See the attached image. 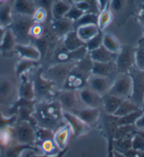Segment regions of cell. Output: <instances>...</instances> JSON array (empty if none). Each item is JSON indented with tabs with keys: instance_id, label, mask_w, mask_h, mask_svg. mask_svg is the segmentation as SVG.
<instances>
[{
	"instance_id": "obj_25",
	"label": "cell",
	"mask_w": 144,
	"mask_h": 157,
	"mask_svg": "<svg viewBox=\"0 0 144 157\" xmlns=\"http://www.w3.org/2000/svg\"><path fill=\"white\" fill-rule=\"evenodd\" d=\"M27 150H33L38 152L39 149L37 147L30 145L16 143L8 148L1 149L0 157H21L23 152Z\"/></svg>"
},
{
	"instance_id": "obj_41",
	"label": "cell",
	"mask_w": 144,
	"mask_h": 157,
	"mask_svg": "<svg viewBox=\"0 0 144 157\" xmlns=\"http://www.w3.org/2000/svg\"><path fill=\"white\" fill-rule=\"evenodd\" d=\"M17 122L18 116L16 114L11 115L9 117H6L0 109V130L6 128L14 127Z\"/></svg>"
},
{
	"instance_id": "obj_61",
	"label": "cell",
	"mask_w": 144,
	"mask_h": 157,
	"mask_svg": "<svg viewBox=\"0 0 144 157\" xmlns=\"http://www.w3.org/2000/svg\"><path fill=\"white\" fill-rule=\"evenodd\" d=\"M143 33H144V30H143Z\"/></svg>"
},
{
	"instance_id": "obj_19",
	"label": "cell",
	"mask_w": 144,
	"mask_h": 157,
	"mask_svg": "<svg viewBox=\"0 0 144 157\" xmlns=\"http://www.w3.org/2000/svg\"><path fill=\"white\" fill-rule=\"evenodd\" d=\"M19 78L21 83L18 85V98L35 100L34 85L32 80L28 79L27 74H23Z\"/></svg>"
},
{
	"instance_id": "obj_8",
	"label": "cell",
	"mask_w": 144,
	"mask_h": 157,
	"mask_svg": "<svg viewBox=\"0 0 144 157\" xmlns=\"http://www.w3.org/2000/svg\"><path fill=\"white\" fill-rule=\"evenodd\" d=\"M31 17L21 16V17L13 20L9 28L13 33L17 44H28L30 42L29 32L30 28L34 24Z\"/></svg>"
},
{
	"instance_id": "obj_20",
	"label": "cell",
	"mask_w": 144,
	"mask_h": 157,
	"mask_svg": "<svg viewBox=\"0 0 144 157\" xmlns=\"http://www.w3.org/2000/svg\"><path fill=\"white\" fill-rule=\"evenodd\" d=\"M114 73H117L116 65L114 61L107 63L93 62L90 73L92 75L110 78Z\"/></svg>"
},
{
	"instance_id": "obj_53",
	"label": "cell",
	"mask_w": 144,
	"mask_h": 157,
	"mask_svg": "<svg viewBox=\"0 0 144 157\" xmlns=\"http://www.w3.org/2000/svg\"><path fill=\"white\" fill-rule=\"evenodd\" d=\"M76 2L78 1V0H73V2ZM84 1H86L88 2L90 4L91 8H92V12L95 13H99V11H98V5H97V2H96V0H84Z\"/></svg>"
},
{
	"instance_id": "obj_29",
	"label": "cell",
	"mask_w": 144,
	"mask_h": 157,
	"mask_svg": "<svg viewBox=\"0 0 144 157\" xmlns=\"http://www.w3.org/2000/svg\"><path fill=\"white\" fill-rule=\"evenodd\" d=\"M75 30L78 37L85 44L95 35H97L100 31L97 25H81L78 27Z\"/></svg>"
},
{
	"instance_id": "obj_14",
	"label": "cell",
	"mask_w": 144,
	"mask_h": 157,
	"mask_svg": "<svg viewBox=\"0 0 144 157\" xmlns=\"http://www.w3.org/2000/svg\"><path fill=\"white\" fill-rule=\"evenodd\" d=\"M54 99L59 101L64 110L73 112L78 109V99L76 94V91L62 89L56 92Z\"/></svg>"
},
{
	"instance_id": "obj_9",
	"label": "cell",
	"mask_w": 144,
	"mask_h": 157,
	"mask_svg": "<svg viewBox=\"0 0 144 157\" xmlns=\"http://www.w3.org/2000/svg\"><path fill=\"white\" fill-rule=\"evenodd\" d=\"M114 63L117 73H129L135 66V47L129 44L122 45Z\"/></svg>"
},
{
	"instance_id": "obj_18",
	"label": "cell",
	"mask_w": 144,
	"mask_h": 157,
	"mask_svg": "<svg viewBox=\"0 0 144 157\" xmlns=\"http://www.w3.org/2000/svg\"><path fill=\"white\" fill-rule=\"evenodd\" d=\"M16 42L13 33L9 28H6L5 35L2 43L0 44V52L3 57H12L15 52Z\"/></svg>"
},
{
	"instance_id": "obj_50",
	"label": "cell",
	"mask_w": 144,
	"mask_h": 157,
	"mask_svg": "<svg viewBox=\"0 0 144 157\" xmlns=\"http://www.w3.org/2000/svg\"><path fill=\"white\" fill-rule=\"evenodd\" d=\"M54 2L52 0H39V5L40 7L44 9L45 11H47L48 14H50L52 16V8L53 6Z\"/></svg>"
},
{
	"instance_id": "obj_35",
	"label": "cell",
	"mask_w": 144,
	"mask_h": 157,
	"mask_svg": "<svg viewBox=\"0 0 144 157\" xmlns=\"http://www.w3.org/2000/svg\"><path fill=\"white\" fill-rule=\"evenodd\" d=\"M71 5L64 0H57L54 2L52 8V17L53 19H60L64 18V16L70 9Z\"/></svg>"
},
{
	"instance_id": "obj_11",
	"label": "cell",
	"mask_w": 144,
	"mask_h": 157,
	"mask_svg": "<svg viewBox=\"0 0 144 157\" xmlns=\"http://www.w3.org/2000/svg\"><path fill=\"white\" fill-rule=\"evenodd\" d=\"M14 129L17 143L35 147L36 130L34 125L28 121H18Z\"/></svg>"
},
{
	"instance_id": "obj_10",
	"label": "cell",
	"mask_w": 144,
	"mask_h": 157,
	"mask_svg": "<svg viewBox=\"0 0 144 157\" xmlns=\"http://www.w3.org/2000/svg\"><path fill=\"white\" fill-rule=\"evenodd\" d=\"M76 63H54L47 69L43 71L42 75L45 78L54 82V85L63 86L64 81Z\"/></svg>"
},
{
	"instance_id": "obj_12",
	"label": "cell",
	"mask_w": 144,
	"mask_h": 157,
	"mask_svg": "<svg viewBox=\"0 0 144 157\" xmlns=\"http://www.w3.org/2000/svg\"><path fill=\"white\" fill-rule=\"evenodd\" d=\"M129 74L133 82L132 94L129 99L141 108L144 97V71H139L134 66L129 71Z\"/></svg>"
},
{
	"instance_id": "obj_34",
	"label": "cell",
	"mask_w": 144,
	"mask_h": 157,
	"mask_svg": "<svg viewBox=\"0 0 144 157\" xmlns=\"http://www.w3.org/2000/svg\"><path fill=\"white\" fill-rule=\"evenodd\" d=\"M112 19H113V13L112 12L108 4L107 6L98 14V27L100 31L104 30L112 23Z\"/></svg>"
},
{
	"instance_id": "obj_44",
	"label": "cell",
	"mask_w": 144,
	"mask_h": 157,
	"mask_svg": "<svg viewBox=\"0 0 144 157\" xmlns=\"http://www.w3.org/2000/svg\"><path fill=\"white\" fill-rule=\"evenodd\" d=\"M49 14L44 9L39 7V8L36 9L35 13L33 16V21H34L35 23H38V24H41L44 23L46 20L47 16Z\"/></svg>"
},
{
	"instance_id": "obj_2",
	"label": "cell",
	"mask_w": 144,
	"mask_h": 157,
	"mask_svg": "<svg viewBox=\"0 0 144 157\" xmlns=\"http://www.w3.org/2000/svg\"><path fill=\"white\" fill-rule=\"evenodd\" d=\"M93 66V61L89 55L76 63L69 73L62 86V89L78 91L87 87V81Z\"/></svg>"
},
{
	"instance_id": "obj_52",
	"label": "cell",
	"mask_w": 144,
	"mask_h": 157,
	"mask_svg": "<svg viewBox=\"0 0 144 157\" xmlns=\"http://www.w3.org/2000/svg\"><path fill=\"white\" fill-rule=\"evenodd\" d=\"M110 0H96V2H97L98 5V9L99 12L102 11L105 7L107 6V4H109Z\"/></svg>"
},
{
	"instance_id": "obj_55",
	"label": "cell",
	"mask_w": 144,
	"mask_h": 157,
	"mask_svg": "<svg viewBox=\"0 0 144 157\" xmlns=\"http://www.w3.org/2000/svg\"><path fill=\"white\" fill-rule=\"evenodd\" d=\"M6 28H3L2 26L0 25V44L2 43V40L4 39V35H5V33H6Z\"/></svg>"
},
{
	"instance_id": "obj_43",
	"label": "cell",
	"mask_w": 144,
	"mask_h": 157,
	"mask_svg": "<svg viewBox=\"0 0 144 157\" xmlns=\"http://www.w3.org/2000/svg\"><path fill=\"white\" fill-rule=\"evenodd\" d=\"M85 13L83 11L79 10L78 9L76 8V6H71V8L68 11V12L64 16V18L69 19L71 22L75 23L77 21L81 16H82Z\"/></svg>"
},
{
	"instance_id": "obj_57",
	"label": "cell",
	"mask_w": 144,
	"mask_h": 157,
	"mask_svg": "<svg viewBox=\"0 0 144 157\" xmlns=\"http://www.w3.org/2000/svg\"><path fill=\"white\" fill-rule=\"evenodd\" d=\"M141 110H142V111L144 113V97H143V99L142 106H141Z\"/></svg>"
},
{
	"instance_id": "obj_32",
	"label": "cell",
	"mask_w": 144,
	"mask_h": 157,
	"mask_svg": "<svg viewBox=\"0 0 144 157\" xmlns=\"http://www.w3.org/2000/svg\"><path fill=\"white\" fill-rule=\"evenodd\" d=\"M102 45L107 50L115 54L119 53L122 46L119 40L110 33L103 34Z\"/></svg>"
},
{
	"instance_id": "obj_31",
	"label": "cell",
	"mask_w": 144,
	"mask_h": 157,
	"mask_svg": "<svg viewBox=\"0 0 144 157\" xmlns=\"http://www.w3.org/2000/svg\"><path fill=\"white\" fill-rule=\"evenodd\" d=\"M39 61H33L30 59H21L15 66V72L19 78L23 74H27L28 72L35 68H40Z\"/></svg>"
},
{
	"instance_id": "obj_22",
	"label": "cell",
	"mask_w": 144,
	"mask_h": 157,
	"mask_svg": "<svg viewBox=\"0 0 144 157\" xmlns=\"http://www.w3.org/2000/svg\"><path fill=\"white\" fill-rule=\"evenodd\" d=\"M12 9L20 16L32 18L37 9L31 0H14Z\"/></svg>"
},
{
	"instance_id": "obj_6",
	"label": "cell",
	"mask_w": 144,
	"mask_h": 157,
	"mask_svg": "<svg viewBox=\"0 0 144 157\" xmlns=\"http://www.w3.org/2000/svg\"><path fill=\"white\" fill-rule=\"evenodd\" d=\"M133 90L132 78L129 73H117L107 93L122 99L131 98Z\"/></svg>"
},
{
	"instance_id": "obj_47",
	"label": "cell",
	"mask_w": 144,
	"mask_h": 157,
	"mask_svg": "<svg viewBox=\"0 0 144 157\" xmlns=\"http://www.w3.org/2000/svg\"><path fill=\"white\" fill-rule=\"evenodd\" d=\"M103 135L105 137L107 141V157H114V134L113 133H105Z\"/></svg>"
},
{
	"instance_id": "obj_23",
	"label": "cell",
	"mask_w": 144,
	"mask_h": 157,
	"mask_svg": "<svg viewBox=\"0 0 144 157\" xmlns=\"http://www.w3.org/2000/svg\"><path fill=\"white\" fill-rule=\"evenodd\" d=\"M51 29L57 37H62L67 33L74 30V23L66 18L60 19H53L52 21Z\"/></svg>"
},
{
	"instance_id": "obj_39",
	"label": "cell",
	"mask_w": 144,
	"mask_h": 157,
	"mask_svg": "<svg viewBox=\"0 0 144 157\" xmlns=\"http://www.w3.org/2000/svg\"><path fill=\"white\" fill-rule=\"evenodd\" d=\"M98 15L95 13H86L81 17L74 23V26L75 30L79 26L86 25H98Z\"/></svg>"
},
{
	"instance_id": "obj_46",
	"label": "cell",
	"mask_w": 144,
	"mask_h": 157,
	"mask_svg": "<svg viewBox=\"0 0 144 157\" xmlns=\"http://www.w3.org/2000/svg\"><path fill=\"white\" fill-rule=\"evenodd\" d=\"M43 32H44V28L42 27L41 24L38 23H34L30 28L29 35L30 37H33L34 39H39L42 37Z\"/></svg>"
},
{
	"instance_id": "obj_45",
	"label": "cell",
	"mask_w": 144,
	"mask_h": 157,
	"mask_svg": "<svg viewBox=\"0 0 144 157\" xmlns=\"http://www.w3.org/2000/svg\"><path fill=\"white\" fill-rule=\"evenodd\" d=\"M126 0H110L109 5L112 13H119L126 5Z\"/></svg>"
},
{
	"instance_id": "obj_7",
	"label": "cell",
	"mask_w": 144,
	"mask_h": 157,
	"mask_svg": "<svg viewBox=\"0 0 144 157\" xmlns=\"http://www.w3.org/2000/svg\"><path fill=\"white\" fill-rule=\"evenodd\" d=\"M36 100L18 98L14 102L9 112L11 115L16 114L18 116V121H28L36 127L37 123L33 118Z\"/></svg>"
},
{
	"instance_id": "obj_48",
	"label": "cell",
	"mask_w": 144,
	"mask_h": 157,
	"mask_svg": "<svg viewBox=\"0 0 144 157\" xmlns=\"http://www.w3.org/2000/svg\"><path fill=\"white\" fill-rule=\"evenodd\" d=\"M68 150H69V147H67L66 149L60 151L59 153L57 154V155L54 156H46V155H44V154H42V155H38V154H36V152L34 151L27 150V153L24 154V152H23L21 157H64V155H65V154L67 153Z\"/></svg>"
},
{
	"instance_id": "obj_27",
	"label": "cell",
	"mask_w": 144,
	"mask_h": 157,
	"mask_svg": "<svg viewBox=\"0 0 144 157\" xmlns=\"http://www.w3.org/2000/svg\"><path fill=\"white\" fill-rule=\"evenodd\" d=\"M71 133L72 132L70 126L67 124V123L64 127L60 128L59 130L54 132V142L56 143L57 147L61 151L64 150V149H65L68 147L67 144H68Z\"/></svg>"
},
{
	"instance_id": "obj_42",
	"label": "cell",
	"mask_w": 144,
	"mask_h": 157,
	"mask_svg": "<svg viewBox=\"0 0 144 157\" xmlns=\"http://www.w3.org/2000/svg\"><path fill=\"white\" fill-rule=\"evenodd\" d=\"M102 32V31H100L97 35H95L94 37H93L89 41L86 42V47L88 52L98 49V47L101 46L103 37V34Z\"/></svg>"
},
{
	"instance_id": "obj_40",
	"label": "cell",
	"mask_w": 144,
	"mask_h": 157,
	"mask_svg": "<svg viewBox=\"0 0 144 157\" xmlns=\"http://www.w3.org/2000/svg\"><path fill=\"white\" fill-rule=\"evenodd\" d=\"M131 149L133 150L143 153L144 152V134L135 130L132 135Z\"/></svg>"
},
{
	"instance_id": "obj_38",
	"label": "cell",
	"mask_w": 144,
	"mask_h": 157,
	"mask_svg": "<svg viewBox=\"0 0 144 157\" xmlns=\"http://www.w3.org/2000/svg\"><path fill=\"white\" fill-rule=\"evenodd\" d=\"M143 112L142 110H138L134 112H132L129 114H127L126 116L119 117L117 120V125L118 127L120 126H126V125H134L136 121L138 120V118L142 115Z\"/></svg>"
},
{
	"instance_id": "obj_5",
	"label": "cell",
	"mask_w": 144,
	"mask_h": 157,
	"mask_svg": "<svg viewBox=\"0 0 144 157\" xmlns=\"http://www.w3.org/2000/svg\"><path fill=\"white\" fill-rule=\"evenodd\" d=\"M42 67L38 68L32 81L34 85L35 98L37 101H47L54 99L56 92L54 91V82L45 78L42 75Z\"/></svg>"
},
{
	"instance_id": "obj_36",
	"label": "cell",
	"mask_w": 144,
	"mask_h": 157,
	"mask_svg": "<svg viewBox=\"0 0 144 157\" xmlns=\"http://www.w3.org/2000/svg\"><path fill=\"white\" fill-rule=\"evenodd\" d=\"M141 108L140 106L131 101L130 99H124L113 116L117 117H122V116H126L127 114L141 110Z\"/></svg>"
},
{
	"instance_id": "obj_58",
	"label": "cell",
	"mask_w": 144,
	"mask_h": 157,
	"mask_svg": "<svg viewBox=\"0 0 144 157\" xmlns=\"http://www.w3.org/2000/svg\"><path fill=\"white\" fill-rule=\"evenodd\" d=\"M9 0H0V2H2V3L3 4V3H6Z\"/></svg>"
},
{
	"instance_id": "obj_4",
	"label": "cell",
	"mask_w": 144,
	"mask_h": 157,
	"mask_svg": "<svg viewBox=\"0 0 144 157\" xmlns=\"http://www.w3.org/2000/svg\"><path fill=\"white\" fill-rule=\"evenodd\" d=\"M18 99V85L15 78L9 75L0 76V104L13 105Z\"/></svg>"
},
{
	"instance_id": "obj_37",
	"label": "cell",
	"mask_w": 144,
	"mask_h": 157,
	"mask_svg": "<svg viewBox=\"0 0 144 157\" xmlns=\"http://www.w3.org/2000/svg\"><path fill=\"white\" fill-rule=\"evenodd\" d=\"M135 66L139 71H144V37L139 40L135 47Z\"/></svg>"
},
{
	"instance_id": "obj_26",
	"label": "cell",
	"mask_w": 144,
	"mask_h": 157,
	"mask_svg": "<svg viewBox=\"0 0 144 157\" xmlns=\"http://www.w3.org/2000/svg\"><path fill=\"white\" fill-rule=\"evenodd\" d=\"M102 109L104 113L108 115H114L124 99H120L113 95L107 93L102 97Z\"/></svg>"
},
{
	"instance_id": "obj_3",
	"label": "cell",
	"mask_w": 144,
	"mask_h": 157,
	"mask_svg": "<svg viewBox=\"0 0 144 157\" xmlns=\"http://www.w3.org/2000/svg\"><path fill=\"white\" fill-rule=\"evenodd\" d=\"M36 140L35 146L42 151L44 155L54 156L61 150L57 147L54 140V132L47 128L36 126Z\"/></svg>"
},
{
	"instance_id": "obj_33",
	"label": "cell",
	"mask_w": 144,
	"mask_h": 157,
	"mask_svg": "<svg viewBox=\"0 0 144 157\" xmlns=\"http://www.w3.org/2000/svg\"><path fill=\"white\" fill-rule=\"evenodd\" d=\"M12 10L10 4L3 3L0 5V25L3 28H9L13 22Z\"/></svg>"
},
{
	"instance_id": "obj_17",
	"label": "cell",
	"mask_w": 144,
	"mask_h": 157,
	"mask_svg": "<svg viewBox=\"0 0 144 157\" xmlns=\"http://www.w3.org/2000/svg\"><path fill=\"white\" fill-rule=\"evenodd\" d=\"M78 98L86 107L99 108L102 105V97L86 87L78 90Z\"/></svg>"
},
{
	"instance_id": "obj_30",
	"label": "cell",
	"mask_w": 144,
	"mask_h": 157,
	"mask_svg": "<svg viewBox=\"0 0 144 157\" xmlns=\"http://www.w3.org/2000/svg\"><path fill=\"white\" fill-rule=\"evenodd\" d=\"M17 143L14 127L6 128L0 130V148L6 149Z\"/></svg>"
},
{
	"instance_id": "obj_13",
	"label": "cell",
	"mask_w": 144,
	"mask_h": 157,
	"mask_svg": "<svg viewBox=\"0 0 144 157\" xmlns=\"http://www.w3.org/2000/svg\"><path fill=\"white\" fill-rule=\"evenodd\" d=\"M63 117L66 123L70 126L72 134L76 138L87 135L91 128L81 121L74 113L68 111H63Z\"/></svg>"
},
{
	"instance_id": "obj_60",
	"label": "cell",
	"mask_w": 144,
	"mask_h": 157,
	"mask_svg": "<svg viewBox=\"0 0 144 157\" xmlns=\"http://www.w3.org/2000/svg\"><path fill=\"white\" fill-rule=\"evenodd\" d=\"M0 156H1V148H0Z\"/></svg>"
},
{
	"instance_id": "obj_54",
	"label": "cell",
	"mask_w": 144,
	"mask_h": 157,
	"mask_svg": "<svg viewBox=\"0 0 144 157\" xmlns=\"http://www.w3.org/2000/svg\"><path fill=\"white\" fill-rule=\"evenodd\" d=\"M137 17L139 22L144 25V6H143L142 8L140 9V11H138Z\"/></svg>"
},
{
	"instance_id": "obj_24",
	"label": "cell",
	"mask_w": 144,
	"mask_h": 157,
	"mask_svg": "<svg viewBox=\"0 0 144 157\" xmlns=\"http://www.w3.org/2000/svg\"><path fill=\"white\" fill-rule=\"evenodd\" d=\"M88 55L93 62L107 63L115 61L117 54L109 52L101 45L98 49L88 52Z\"/></svg>"
},
{
	"instance_id": "obj_16",
	"label": "cell",
	"mask_w": 144,
	"mask_h": 157,
	"mask_svg": "<svg viewBox=\"0 0 144 157\" xmlns=\"http://www.w3.org/2000/svg\"><path fill=\"white\" fill-rule=\"evenodd\" d=\"M75 115L83 121L86 124L90 127L97 124L98 120L101 116V111L99 108H89L86 107L83 109H78L74 111L73 112Z\"/></svg>"
},
{
	"instance_id": "obj_1",
	"label": "cell",
	"mask_w": 144,
	"mask_h": 157,
	"mask_svg": "<svg viewBox=\"0 0 144 157\" xmlns=\"http://www.w3.org/2000/svg\"><path fill=\"white\" fill-rule=\"evenodd\" d=\"M61 104L55 99L47 101H36L33 118L38 126L55 132L66 124L63 117Z\"/></svg>"
},
{
	"instance_id": "obj_15",
	"label": "cell",
	"mask_w": 144,
	"mask_h": 157,
	"mask_svg": "<svg viewBox=\"0 0 144 157\" xmlns=\"http://www.w3.org/2000/svg\"><path fill=\"white\" fill-rule=\"evenodd\" d=\"M111 85L110 78L92 74L88 77L87 81V87L100 97L104 96L107 93Z\"/></svg>"
},
{
	"instance_id": "obj_56",
	"label": "cell",
	"mask_w": 144,
	"mask_h": 157,
	"mask_svg": "<svg viewBox=\"0 0 144 157\" xmlns=\"http://www.w3.org/2000/svg\"><path fill=\"white\" fill-rule=\"evenodd\" d=\"M114 157H126L124 154L120 153V152L114 150Z\"/></svg>"
},
{
	"instance_id": "obj_51",
	"label": "cell",
	"mask_w": 144,
	"mask_h": 157,
	"mask_svg": "<svg viewBox=\"0 0 144 157\" xmlns=\"http://www.w3.org/2000/svg\"><path fill=\"white\" fill-rule=\"evenodd\" d=\"M134 125L138 130H144V113L138 118Z\"/></svg>"
},
{
	"instance_id": "obj_28",
	"label": "cell",
	"mask_w": 144,
	"mask_h": 157,
	"mask_svg": "<svg viewBox=\"0 0 144 157\" xmlns=\"http://www.w3.org/2000/svg\"><path fill=\"white\" fill-rule=\"evenodd\" d=\"M63 38V47L68 51H75L86 46V44L78 37L75 30L67 33Z\"/></svg>"
},
{
	"instance_id": "obj_59",
	"label": "cell",
	"mask_w": 144,
	"mask_h": 157,
	"mask_svg": "<svg viewBox=\"0 0 144 157\" xmlns=\"http://www.w3.org/2000/svg\"><path fill=\"white\" fill-rule=\"evenodd\" d=\"M69 2H70L71 4V3H73V0H69Z\"/></svg>"
},
{
	"instance_id": "obj_49",
	"label": "cell",
	"mask_w": 144,
	"mask_h": 157,
	"mask_svg": "<svg viewBox=\"0 0 144 157\" xmlns=\"http://www.w3.org/2000/svg\"><path fill=\"white\" fill-rule=\"evenodd\" d=\"M79 10L83 11V13H93L92 8H91L90 4L84 0H78L75 2V6Z\"/></svg>"
},
{
	"instance_id": "obj_21",
	"label": "cell",
	"mask_w": 144,
	"mask_h": 157,
	"mask_svg": "<svg viewBox=\"0 0 144 157\" xmlns=\"http://www.w3.org/2000/svg\"><path fill=\"white\" fill-rule=\"evenodd\" d=\"M15 52L18 54L21 59H30L33 61H40L41 59V54L40 51L34 45L16 44Z\"/></svg>"
}]
</instances>
